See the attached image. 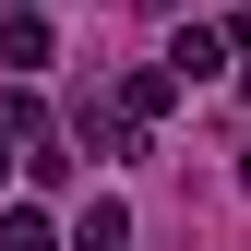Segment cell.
<instances>
[{
  "label": "cell",
  "instance_id": "6da1fadb",
  "mask_svg": "<svg viewBox=\"0 0 251 251\" xmlns=\"http://www.w3.org/2000/svg\"><path fill=\"white\" fill-rule=\"evenodd\" d=\"M72 251H132V203H84V227H72Z\"/></svg>",
  "mask_w": 251,
  "mask_h": 251
},
{
  "label": "cell",
  "instance_id": "8992f818",
  "mask_svg": "<svg viewBox=\"0 0 251 251\" xmlns=\"http://www.w3.org/2000/svg\"><path fill=\"white\" fill-rule=\"evenodd\" d=\"M239 192H251V168H239Z\"/></svg>",
  "mask_w": 251,
  "mask_h": 251
},
{
  "label": "cell",
  "instance_id": "3957f363",
  "mask_svg": "<svg viewBox=\"0 0 251 251\" xmlns=\"http://www.w3.org/2000/svg\"><path fill=\"white\" fill-rule=\"evenodd\" d=\"M168 72H179V84H203V72H227V48H215V36H203V24H192V36H179V48H168Z\"/></svg>",
  "mask_w": 251,
  "mask_h": 251
},
{
  "label": "cell",
  "instance_id": "7a4b0ae2",
  "mask_svg": "<svg viewBox=\"0 0 251 251\" xmlns=\"http://www.w3.org/2000/svg\"><path fill=\"white\" fill-rule=\"evenodd\" d=\"M0 60H12V72H48V24L12 12V24H0Z\"/></svg>",
  "mask_w": 251,
  "mask_h": 251
},
{
  "label": "cell",
  "instance_id": "5b68a950",
  "mask_svg": "<svg viewBox=\"0 0 251 251\" xmlns=\"http://www.w3.org/2000/svg\"><path fill=\"white\" fill-rule=\"evenodd\" d=\"M0 168H12V132H0Z\"/></svg>",
  "mask_w": 251,
  "mask_h": 251
},
{
  "label": "cell",
  "instance_id": "277c9868",
  "mask_svg": "<svg viewBox=\"0 0 251 251\" xmlns=\"http://www.w3.org/2000/svg\"><path fill=\"white\" fill-rule=\"evenodd\" d=\"M0 251H48V215H36V203H12V215H0Z\"/></svg>",
  "mask_w": 251,
  "mask_h": 251
}]
</instances>
